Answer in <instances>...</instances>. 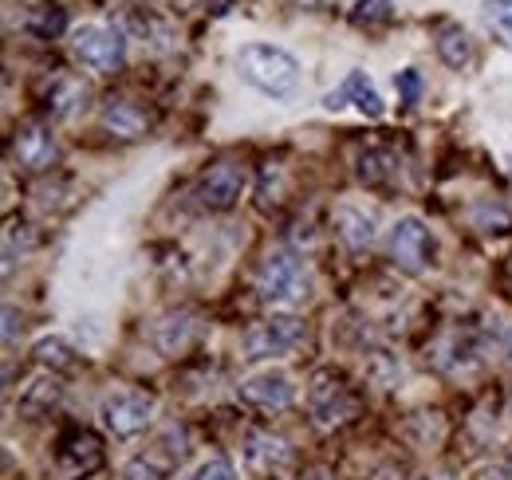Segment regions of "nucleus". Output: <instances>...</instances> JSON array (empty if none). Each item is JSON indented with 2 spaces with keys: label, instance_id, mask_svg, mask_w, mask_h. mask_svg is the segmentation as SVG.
<instances>
[{
  "label": "nucleus",
  "instance_id": "obj_29",
  "mask_svg": "<svg viewBox=\"0 0 512 480\" xmlns=\"http://www.w3.org/2000/svg\"><path fill=\"white\" fill-rule=\"evenodd\" d=\"M477 480H512V477L505 473V469H485V473H481Z\"/></svg>",
  "mask_w": 512,
  "mask_h": 480
},
{
  "label": "nucleus",
  "instance_id": "obj_10",
  "mask_svg": "<svg viewBox=\"0 0 512 480\" xmlns=\"http://www.w3.org/2000/svg\"><path fill=\"white\" fill-rule=\"evenodd\" d=\"M56 154H60L56 134H52L44 122H28V126L16 134V142H12V158H16V166L28 170V174L48 170V166L56 162Z\"/></svg>",
  "mask_w": 512,
  "mask_h": 480
},
{
  "label": "nucleus",
  "instance_id": "obj_22",
  "mask_svg": "<svg viewBox=\"0 0 512 480\" xmlns=\"http://www.w3.org/2000/svg\"><path fill=\"white\" fill-rule=\"evenodd\" d=\"M386 16H390V0H359L355 4V12H351V20L355 24H383Z\"/></svg>",
  "mask_w": 512,
  "mask_h": 480
},
{
  "label": "nucleus",
  "instance_id": "obj_13",
  "mask_svg": "<svg viewBox=\"0 0 512 480\" xmlns=\"http://www.w3.org/2000/svg\"><path fill=\"white\" fill-rule=\"evenodd\" d=\"M103 126L111 134H119V138H142L146 134V115L134 103H127V99H111L103 107Z\"/></svg>",
  "mask_w": 512,
  "mask_h": 480
},
{
  "label": "nucleus",
  "instance_id": "obj_11",
  "mask_svg": "<svg viewBox=\"0 0 512 480\" xmlns=\"http://www.w3.org/2000/svg\"><path fill=\"white\" fill-rule=\"evenodd\" d=\"M355 410V402L347 398V390L331 378V374H316V386H312V414L320 425H335Z\"/></svg>",
  "mask_w": 512,
  "mask_h": 480
},
{
  "label": "nucleus",
  "instance_id": "obj_8",
  "mask_svg": "<svg viewBox=\"0 0 512 480\" xmlns=\"http://www.w3.org/2000/svg\"><path fill=\"white\" fill-rule=\"evenodd\" d=\"M241 189H245V170L237 162H217L197 181V201L205 209H213V213H225V209L237 205Z\"/></svg>",
  "mask_w": 512,
  "mask_h": 480
},
{
  "label": "nucleus",
  "instance_id": "obj_20",
  "mask_svg": "<svg viewBox=\"0 0 512 480\" xmlns=\"http://www.w3.org/2000/svg\"><path fill=\"white\" fill-rule=\"evenodd\" d=\"M36 362L64 370V366H71V347H67L64 339H40L36 343Z\"/></svg>",
  "mask_w": 512,
  "mask_h": 480
},
{
  "label": "nucleus",
  "instance_id": "obj_3",
  "mask_svg": "<svg viewBox=\"0 0 512 480\" xmlns=\"http://www.w3.org/2000/svg\"><path fill=\"white\" fill-rule=\"evenodd\" d=\"M71 52L87 71L111 75L127 63V36L115 24H83L71 32Z\"/></svg>",
  "mask_w": 512,
  "mask_h": 480
},
{
  "label": "nucleus",
  "instance_id": "obj_28",
  "mask_svg": "<svg viewBox=\"0 0 512 480\" xmlns=\"http://www.w3.org/2000/svg\"><path fill=\"white\" fill-rule=\"evenodd\" d=\"M4 343H16V307H4Z\"/></svg>",
  "mask_w": 512,
  "mask_h": 480
},
{
  "label": "nucleus",
  "instance_id": "obj_18",
  "mask_svg": "<svg viewBox=\"0 0 512 480\" xmlns=\"http://www.w3.org/2000/svg\"><path fill=\"white\" fill-rule=\"evenodd\" d=\"M28 28L36 32V36H44V40H52V36H60L67 28V12L60 4H40L36 12H32V20H28Z\"/></svg>",
  "mask_w": 512,
  "mask_h": 480
},
{
  "label": "nucleus",
  "instance_id": "obj_14",
  "mask_svg": "<svg viewBox=\"0 0 512 480\" xmlns=\"http://www.w3.org/2000/svg\"><path fill=\"white\" fill-rule=\"evenodd\" d=\"M245 461L253 469H276V465L288 461V445L272 433H249L245 437Z\"/></svg>",
  "mask_w": 512,
  "mask_h": 480
},
{
  "label": "nucleus",
  "instance_id": "obj_21",
  "mask_svg": "<svg viewBox=\"0 0 512 480\" xmlns=\"http://www.w3.org/2000/svg\"><path fill=\"white\" fill-rule=\"evenodd\" d=\"M473 225L481 229V233H505L509 229V209H493V205H477L473 209Z\"/></svg>",
  "mask_w": 512,
  "mask_h": 480
},
{
  "label": "nucleus",
  "instance_id": "obj_30",
  "mask_svg": "<svg viewBox=\"0 0 512 480\" xmlns=\"http://www.w3.org/2000/svg\"><path fill=\"white\" fill-rule=\"evenodd\" d=\"M300 4H304V8H323L327 0H300Z\"/></svg>",
  "mask_w": 512,
  "mask_h": 480
},
{
  "label": "nucleus",
  "instance_id": "obj_26",
  "mask_svg": "<svg viewBox=\"0 0 512 480\" xmlns=\"http://www.w3.org/2000/svg\"><path fill=\"white\" fill-rule=\"evenodd\" d=\"M83 99H87V91H83V87H75V83H64V95L52 103V111H56V115H71V111H75Z\"/></svg>",
  "mask_w": 512,
  "mask_h": 480
},
{
  "label": "nucleus",
  "instance_id": "obj_5",
  "mask_svg": "<svg viewBox=\"0 0 512 480\" xmlns=\"http://www.w3.org/2000/svg\"><path fill=\"white\" fill-rule=\"evenodd\" d=\"M304 323L296 315H268L245 331V359H276L292 355L304 343Z\"/></svg>",
  "mask_w": 512,
  "mask_h": 480
},
{
  "label": "nucleus",
  "instance_id": "obj_7",
  "mask_svg": "<svg viewBox=\"0 0 512 480\" xmlns=\"http://www.w3.org/2000/svg\"><path fill=\"white\" fill-rule=\"evenodd\" d=\"M347 103H351L359 115H367V119H383L386 115L383 95H379V87H375V79H371L367 71H351L335 91L323 95V107H327V111H343Z\"/></svg>",
  "mask_w": 512,
  "mask_h": 480
},
{
  "label": "nucleus",
  "instance_id": "obj_4",
  "mask_svg": "<svg viewBox=\"0 0 512 480\" xmlns=\"http://www.w3.org/2000/svg\"><path fill=\"white\" fill-rule=\"evenodd\" d=\"M434 252H438V240L430 233V225L422 217H398L394 229H390V260L406 272V276H422L430 264H434Z\"/></svg>",
  "mask_w": 512,
  "mask_h": 480
},
{
  "label": "nucleus",
  "instance_id": "obj_16",
  "mask_svg": "<svg viewBox=\"0 0 512 480\" xmlns=\"http://www.w3.org/2000/svg\"><path fill=\"white\" fill-rule=\"evenodd\" d=\"M193 335V315H166L158 327H154V347L162 351V355H178L186 343H190Z\"/></svg>",
  "mask_w": 512,
  "mask_h": 480
},
{
  "label": "nucleus",
  "instance_id": "obj_2",
  "mask_svg": "<svg viewBox=\"0 0 512 480\" xmlns=\"http://www.w3.org/2000/svg\"><path fill=\"white\" fill-rule=\"evenodd\" d=\"M308 288H312V280H308V268H304L300 256H292L284 248H276V252L264 256V264L256 272V296L264 303L292 307V303H300L308 296Z\"/></svg>",
  "mask_w": 512,
  "mask_h": 480
},
{
  "label": "nucleus",
  "instance_id": "obj_27",
  "mask_svg": "<svg viewBox=\"0 0 512 480\" xmlns=\"http://www.w3.org/2000/svg\"><path fill=\"white\" fill-rule=\"evenodd\" d=\"M123 477H127V480H162L166 473H162L158 465H150L146 457H134L127 469H123Z\"/></svg>",
  "mask_w": 512,
  "mask_h": 480
},
{
  "label": "nucleus",
  "instance_id": "obj_19",
  "mask_svg": "<svg viewBox=\"0 0 512 480\" xmlns=\"http://www.w3.org/2000/svg\"><path fill=\"white\" fill-rule=\"evenodd\" d=\"M56 402H60V382H36V386L24 394L20 410H24V414H44V410H52Z\"/></svg>",
  "mask_w": 512,
  "mask_h": 480
},
{
  "label": "nucleus",
  "instance_id": "obj_12",
  "mask_svg": "<svg viewBox=\"0 0 512 480\" xmlns=\"http://www.w3.org/2000/svg\"><path fill=\"white\" fill-rule=\"evenodd\" d=\"M335 229H339L343 244H347V248H355V252L371 248L375 237H379L375 217H371L367 209H359V205H339V209H335Z\"/></svg>",
  "mask_w": 512,
  "mask_h": 480
},
{
  "label": "nucleus",
  "instance_id": "obj_23",
  "mask_svg": "<svg viewBox=\"0 0 512 480\" xmlns=\"http://www.w3.org/2000/svg\"><path fill=\"white\" fill-rule=\"evenodd\" d=\"M485 335H489V343H493L497 355L512 359V319H489Z\"/></svg>",
  "mask_w": 512,
  "mask_h": 480
},
{
  "label": "nucleus",
  "instance_id": "obj_9",
  "mask_svg": "<svg viewBox=\"0 0 512 480\" xmlns=\"http://www.w3.org/2000/svg\"><path fill=\"white\" fill-rule=\"evenodd\" d=\"M241 398L256 406V410H268V414H276V410H288L292 406V398H296V386H292V378L284 374V370H256L249 374L245 382H241Z\"/></svg>",
  "mask_w": 512,
  "mask_h": 480
},
{
  "label": "nucleus",
  "instance_id": "obj_25",
  "mask_svg": "<svg viewBox=\"0 0 512 480\" xmlns=\"http://www.w3.org/2000/svg\"><path fill=\"white\" fill-rule=\"evenodd\" d=\"M193 480H237V469H233L229 457H209V461L193 473Z\"/></svg>",
  "mask_w": 512,
  "mask_h": 480
},
{
  "label": "nucleus",
  "instance_id": "obj_15",
  "mask_svg": "<svg viewBox=\"0 0 512 480\" xmlns=\"http://www.w3.org/2000/svg\"><path fill=\"white\" fill-rule=\"evenodd\" d=\"M438 56H442V63H449L453 71H465V67L473 63V40H469V32L457 28V24H446V28L438 32Z\"/></svg>",
  "mask_w": 512,
  "mask_h": 480
},
{
  "label": "nucleus",
  "instance_id": "obj_1",
  "mask_svg": "<svg viewBox=\"0 0 512 480\" xmlns=\"http://www.w3.org/2000/svg\"><path fill=\"white\" fill-rule=\"evenodd\" d=\"M237 75L272 103L300 99V60L276 44H245L237 52Z\"/></svg>",
  "mask_w": 512,
  "mask_h": 480
},
{
  "label": "nucleus",
  "instance_id": "obj_17",
  "mask_svg": "<svg viewBox=\"0 0 512 480\" xmlns=\"http://www.w3.org/2000/svg\"><path fill=\"white\" fill-rule=\"evenodd\" d=\"M481 16H485V28H489V36L512 52V0H485L481 4Z\"/></svg>",
  "mask_w": 512,
  "mask_h": 480
},
{
  "label": "nucleus",
  "instance_id": "obj_24",
  "mask_svg": "<svg viewBox=\"0 0 512 480\" xmlns=\"http://www.w3.org/2000/svg\"><path fill=\"white\" fill-rule=\"evenodd\" d=\"M394 87H398L402 103H406V107H414V103H418V95H422V75H418L414 67H406V71H398V75H394Z\"/></svg>",
  "mask_w": 512,
  "mask_h": 480
},
{
  "label": "nucleus",
  "instance_id": "obj_6",
  "mask_svg": "<svg viewBox=\"0 0 512 480\" xmlns=\"http://www.w3.org/2000/svg\"><path fill=\"white\" fill-rule=\"evenodd\" d=\"M99 418H103V429L111 437H134L154 418V398L146 390H115L103 398Z\"/></svg>",
  "mask_w": 512,
  "mask_h": 480
}]
</instances>
